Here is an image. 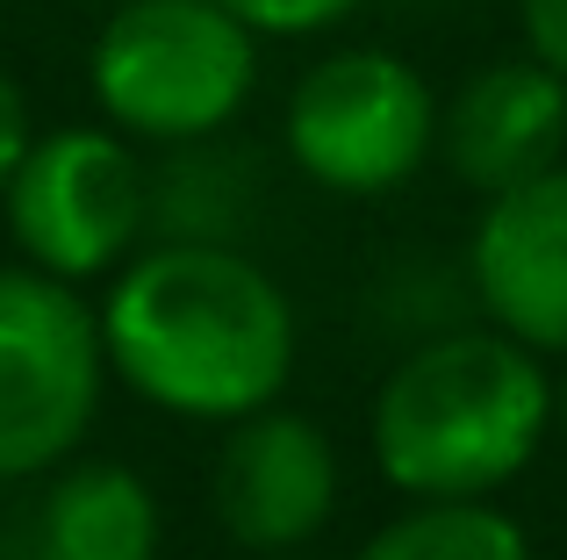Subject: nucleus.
Returning <instances> with one entry per match:
<instances>
[{"label":"nucleus","mask_w":567,"mask_h":560,"mask_svg":"<svg viewBox=\"0 0 567 560\" xmlns=\"http://www.w3.org/2000/svg\"><path fill=\"white\" fill-rule=\"evenodd\" d=\"M86 86L123 144H216L259 86V37L216 0H123L94 29Z\"/></svg>","instance_id":"nucleus-3"},{"label":"nucleus","mask_w":567,"mask_h":560,"mask_svg":"<svg viewBox=\"0 0 567 560\" xmlns=\"http://www.w3.org/2000/svg\"><path fill=\"white\" fill-rule=\"evenodd\" d=\"M560 144H567V86L546 65H532V58H496V65H482L439 108L445 166L482 201L554 173Z\"/></svg>","instance_id":"nucleus-9"},{"label":"nucleus","mask_w":567,"mask_h":560,"mask_svg":"<svg viewBox=\"0 0 567 560\" xmlns=\"http://www.w3.org/2000/svg\"><path fill=\"white\" fill-rule=\"evenodd\" d=\"M208 504H216V525L245 553H259V560L302 553L338 510L331 432L288 403L230 424L216 453V475H208Z\"/></svg>","instance_id":"nucleus-7"},{"label":"nucleus","mask_w":567,"mask_h":560,"mask_svg":"<svg viewBox=\"0 0 567 560\" xmlns=\"http://www.w3.org/2000/svg\"><path fill=\"white\" fill-rule=\"evenodd\" d=\"M280 137L323 195L374 201L410 187L424 158L439 152V94L410 58L381 51V43H352L295 80Z\"/></svg>","instance_id":"nucleus-4"},{"label":"nucleus","mask_w":567,"mask_h":560,"mask_svg":"<svg viewBox=\"0 0 567 560\" xmlns=\"http://www.w3.org/2000/svg\"><path fill=\"white\" fill-rule=\"evenodd\" d=\"M467 280L496 338L525 345L532 360H567V166L482 201Z\"/></svg>","instance_id":"nucleus-8"},{"label":"nucleus","mask_w":567,"mask_h":560,"mask_svg":"<svg viewBox=\"0 0 567 560\" xmlns=\"http://www.w3.org/2000/svg\"><path fill=\"white\" fill-rule=\"evenodd\" d=\"M0 209L29 273L80 288L144 245V158L109 123L43 129L29 137Z\"/></svg>","instance_id":"nucleus-6"},{"label":"nucleus","mask_w":567,"mask_h":560,"mask_svg":"<svg viewBox=\"0 0 567 560\" xmlns=\"http://www.w3.org/2000/svg\"><path fill=\"white\" fill-rule=\"evenodd\" d=\"M29 101H22V86H14V72L0 65V195H8V180H14V166H22V152H29Z\"/></svg>","instance_id":"nucleus-15"},{"label":"nucleus","mask_w":567,"mask_h":560,"mask_svg":"<svg viewBox=\"0 0 567 560\" xmlns=\"http://www.w3.org/2000/svg\"><path fill=\"white\" fill-rule=\"evenodd\" d=\"M280 560H302V553H280Z\"/></svg>","instance_id":"nucleus-17"},{"label":"nucleus","mask_w":567,"mask_h":560,"mask_svg":"<svg viewBox=\"0 0 567 560\" xmlns=\"http://www.w3.org/2000/svg\"><path fill=\"white\" fill-rule=\"evenodd\" d=\"M101 388L94 302L65 280L0 267V481L58 475L94 432Z\"/></svg>","instance_id":"nucleus-5"},{"label":"nucleus","mask_w":567,"mask_h":560,"mask_svg":"<svg viewBox=\"0 0 567 560\" xmlns=\"http://www.w3.org/2000/svg\"><path fill=\"white\" fill-rule=\"evenodd\" d=\"M251 209L245 158L216 144H181L158 173H144V238L152 245H230Z\"/></svg>","instance_id":"nucleus-11"},{"label":"nucleus","mask_w":567,"mask_h":560,"mask_svg":"<svg viewBox=\"0 0 567 560\" xmlns=\"http://www.w3.org/2000/svg\"><path fill=\"white\" fill-rule=\"evenodd\" d=\"M554 424L567 432V366H560V381H554Z\"/></svg>","instance_id":"nucleus-16"},{"label":"nucleus","mask_w":567,"mask_h":560,"mask_svg":"<svg viewBox=\"0 0 567 560\" xmlns=\"http://www.w3.org/2000/svg\"><path fill=\"white\" fill-rule=\"evenodd\" d=\"M223 14L251 29V37H317V29L346 22L360 0H216Z\"/></svg>","instance_id":"nucleus-13"},{"label":"nucleus","mask_w":567,"mask_h":560,"mask_svg":"<svg viewBox=\"0 0 567 560\" xmlns=\"http://www.w3.org/2000/svg\"><path fill=\"white\" fill-rule=\"evenodd\" d=\"M554 374L496 331H439L388 366L374 460L410 504H488L539 460Z\"/></svg>","instance_id":"nucleus-2"},{"label":"nucleus","mask_w":567,"mask_h":560,"mask_svg":"<svg viewBox=\"0 0 567 560\" xmlns=\"http://www.w3.org/2000/svg\"><path fill=\"white\" fill-rule=\"evenodd\" d=\"M525 58L567 86V0H525Z\"/></svg>","instance_id":"nucleus-14"},{"label":"nucleus","mask_w":567,"mask_h":560,"mask_svg":"<svg viewBox=\"0 0 567 560\" xmlns=\"http://www.w3.org/2000/svg\"><path fill=\"white\" fill-rule=\"evenodd\" d=\"M101 360L137 403L187 424H245L295 381L302 323L237 245H137L94 302Z\"/></svg>","instance_id":"nucleus-1"},{"label":"nucleus","mask_w":567,"mask_h":560,"mask_svg":"<svg viewBox=\"0 0 567 560\" xmlns=\"http://www.w3.org/2000/svg\"><path fill=\"white\" fill-rule=\"evenodd\" d=\"M352 560H532V539L496 504H410Z\"/></svg>","instance_id":"nucleus-12"},{"label":"nucleus","mask_w":567,"mask_h":560,"mask_svg":"<svg viewBox=\"0 0 567 560\" xmlns=\"http://www.w3.org/2000/svg\"><path fill=\"white\" fill-rule=\"evenodd\" d=\"M37 560H158V496L123 460H65L37 504Z\"/></svg>","instance_id":"nucleus-10"}]
</instances>
